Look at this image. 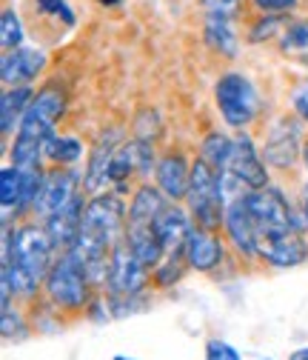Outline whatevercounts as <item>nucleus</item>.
I'll return each instance as SVG.
<instances>
[{
	"instance_id": "nucleus-13",
	"label": "nucleus",
	"mask_w": 308,
	"mask_h": 360,
	"mask_svg": "<svg viewBox=\"0 0 308 360\" xmlns=\"http://www.w3.org/2000/svg\"><path fill=\"white\" fill-rule=\"evenodd\" d=\"M152 160H154V152H152V143L146 141H128V143H120L114 158H112V166H109V180L112 184H126V180L135 174V172H149L152 169Z\"/></svg>"
},
{
	"instance_id": "nucleus-38",
	"label": "nucleus",
	"mask_w": 308,
	"mask_h": 360,
	"mask_svg": "<svg viewBox=\"0 0 308 360\" xmlns=\"http://www.w3.org/2000/svg\"><path fill=\"white\" fill-rule=\"evenodd\" d=\"M100 4H103V6H117L120 0H100Z\"/></svg>"
},
{
	"instance_id": "nucleus-30",
	"label": "nucleus",
	"mask_w": 308,
	"mask_h": 360,
	"mask_svg": "<svg viewBox=\"0 0 308 360\" xmlns=\"http://www.w3.org/2000/svg\"><path fill=\"white\" fill-rule=\"evenodd\" d=\"M291 106L308 123V77H302V80L294 83V89H291Z\"/></svg>"
},
{
	"instance_id": "nucleus-39",
	"label": "nucleus",
	"mask_w": 308,
	"mask_h": 360,
	"mask_svg": "<svg viewBox=\"0 0 308 360\" xmlns=\"http://www.w3.org/2000/svg\"><path fill=\"white\" fill-rule=\"evenodd\" d=\"M112 360H135V357H126V354H117V357H112Z\"/></svg>"
},
{
	"instance_id": "nucleus-8",
	"label": "nucleus",
	"mask_w": 308,
	"mask_h": 360,
	"mask_svg": "<svg viewBox=\"0 0 308 360\" xmlns=\"http://www.w3.org/2000/svg\"><path fill=\"white\" fill-rule=\"evenodd\" d=\"M86 232H95L98 238H103L109 246L120 243V235H126V212L123 203L114 195H98L86 203L83 212V226Z\"/></svg>"
},
{
	"instance_id": "nucleus-7",
	"label": "nucleus",
	"mask_w": 308,
	"mask_h": 360,
	"mask_svg": "<svg viewBox=\"0 0 308 360\" xmlns=\"http://www.w3.org/2000/svg\"><path fill=\"white\" fill-rule=\"evenodd\" d=\"M109 289L114 297H135L149 283V266L128 249V243H117L112 249L109 263Z\"/></svg>"
},
{
	"instance_id": "nucleus-6",
	"label": "nucleus",
	"mask_w": 308,
	"mask_h": 360,
	"mask_svg": "<svg viewBox=\"0 0 308 360\" xmlns=\"http://www.w3.org/2000/svg\"><path fill=\"white\" fill-rule=\"evenodd\" d=\"M63 109H66L63 89L58 86L40 89L18 126V134H26V138H34V141H49L55 131V123L63 117Z\"/></svg>"
},
{
	"instance_id": "nucleus-2",
	"label": "nucleus",
	"mask_w": 308,
	"mask_h": 360,
	"mask_svg": "<svg viewBox=\"0 0 308 360\" xmlns=\"http://www.w3.org/2000/svg\"><path fill=\"white\" fill-rule=\"evenodd\" d=\"M186 200L200 229L208 232L220 229V223L226 217V198H223V186H220V172L203 158L192 163V184Z\"/></svg>"
},
{
	"instance_id": "nucleus-3",
	"label": "nucleus",
	"mask_w": 308,
	"mask_h": 360,
	"mask_svg": "<svg viewBox=\"0 0 308 360\" xmlns=\"http://www.w3.org/2000/svg\"><path fill=\"white\" fill-rule=\"evenodd\" d=\"M214 101H217V109H220V115H223V120L229 126H234V129L248 126L260 112L257 89L240 72H229V75H223L217 80Z\"/></svg>"
},
{
	"instance_id": "nucleus-1",
	"label": "nucleus",
	"mask_w": 308,
	"mask_h": 360,
	"mask_svg": "<svg viewBox=\"0 0 308 360\" xmlns=\"http://www.w3.org/2000/svg\"><path fill=\"white\" fill-rule=\"evenodd\" d=\"M52 252L55 243L43 226H20L4 235V269L12 275L18 292L32 295L40 283H46Z\"/></svg>"
},
{
	"instance_id": "nucleus-9",
	"label": "nucleus",
	"mask_w": 308,
	"mask_h": 360,
	"mask_svg": "<svg viewBox=\"0 0 308 360\" xmlns=\"http://www.w3.org/2000/svg\"><path fill=\"white\" fill-rule=\"evenodd\" d=\"M223 226L229 240L234 243V249L246 257L260 255V232H257V223L246 206V195L234 198L226 203V217H223Z\"/></svg>"
},
{
	"instance_id": "nucleus-24",
	"label": "nucleus",
	"mask_w": 308,
	"mask_h": 360,
	"mask_svg": "<svg viewBox=\"0 0 308 360\" xmlns=\"http://www.w3.org/2000/svg\"><path fill=\"white\" fill-rule=\"evenodd\" d=\"M0 203H4L6 217L23 203V177L18 166H4V172H0Z\"/></svg>"
},
{
	"instance_id": "nucleus-15",
	"label": "nucleus",
	"mask_w": 308,
	"mask_h": 360,
	"mask_svg": "<svg viewBox=\"0 0 308 360\" xmlns=\"http://www.w3.org/2000/svg\"><path fill=\"white\" fill-rule=\"evenodd\" d=\"M120 138H123V131L112 129L95 143L92 155H89V163H86V174H83V184H86L89 192H98L100 186L109 184V166H112V158H114V152L120 146Z\"/></svg>"
},
{
	"instance_id": "nucleus-33",
	"label": "nucleus",
	"mask_w": 308,
	"mask_h": 360,
	"mask_svg": "<svg viewBox=\"0 0 308 360\" xmlns=\"http://www.w3.org/2000/svg\"><path fill=\"white\" fill-rule=\"evenodd\" d=\"M37 4H40V9H43V12H49V15L63 18V23H66V26H72V23H74V15L69 12L66 0H37Z\"/></svg>"
},
{
	"instance_id": "nucleus-22",
	"label": "nucleus",
	"mask_w": 308,
	"mask_h": 360,
	"mask_svg": "<svg viewBox=\"0 0 308 360\" xmlns=\"http://www.w3.org/2000/svg\"><path fill=\"white\" fill-rule=\"evenodd\" d=\"M32 101H34V92L29 86H12L0 95V129H4V134H9L15 129V123L20 126Z\"/></svg>"
},
{
	"instance_id": "nucleus-26",
	"label": "nucleus",
	"mask_w": 308,
	"mask_h": 360,
	"mask_svg": "<svg viewBox=\"0 0 308 360\" xmlns=\"http://www.w3.org/2000/svg\"><path fill=\"white\" fill-rule=\"evenodd\" d=\"M232 138H226V134H208L206 143H203V160L211 163L217 172H226L229 166V158H232Z\"/></svg>"
},
{
	"instance_id": "nucleus-40",
	"label": "nucleus",
	"mask_w": 308,
	"mask_h": 360,
	"mask_svg": "<svg viewBox=\"0 0 308 360\" xmlns=\"http://www.w3.org/2000/svg\"><path fill=\"white\" fill-rule=\"evenodd\" d=\"M305 220H308V198H305Z\"/></svg>"
},
{
	"instance_id": "nucleus-18",
	"label": "nucleus",
	"mask_w": 308,
	"mask_h": 360,
	"mask_svg": "<svg viewBox=\"0 0 308 360\" xmlns=\"http://www.w3.org/2000/svg\"><path fill=\"white\" fill-rule=\"evenodd\" d=\"M186 257H189V266L197 269V272H211V269L223 263V240L214 232L197 226L186 240Z\"/></svg>"
},
{
	"instance_id": "nucleus-16",
	"label": "nucleus",
	"mask_w": 308,
	"mask_h": 360,
	"mask_svg": "<svg viewBox=\"0 0 308 360\" xmlns=\"http://www.w3.org/2000/svg\"><path fill=\"white\" fill-rule=\"evenodd\" d=\"M43 66H46V55L40 49L20 46V49L4 55V66H0L4 72H0V77H4L6 86H26L29 80H34L40 75Z\"/></svg>"
},
{
	"instance_id": "nucleus-37",
	"label": "nucleus",
	"mask_w": 308,
	"mask_h": 360,
	"mask_svg": "<svg viewBox=\"0 0 308 360\" xmlns=\"http://www.w3.org/2000/svg\"><path fill=\"white\" fill-rule=\"evenodd\" d=\"M302 160H305V169H308V141H305V146H302ZM305 198H308V189H305Z\"/></svg>"
},
{
	"instance_id": "nucleus-21",
	"label": "nucleus",
	"mask_w": 308,
	"mask_h": 360,
	"mask_svg": "<svg viewBox=\"0 0 308 360\" xmlns=\"http://www.w3.org/2000/svg\"><path fill=\"white\" fill-rule=\"evenodd\" d=\"M297 152H300V146H297V129L288 120H280L272 129V134H269L266 160L274 163V166H280V169H288V166H294Z\"/></svg>"
},
{
	"instance_id": "nucleus-25",
	"label": "nucleus",
	"mask_w": 308,
	"mask_h": 360,
	"mask_svg": "<svg viewBox=\"0 0 308 360\" xmlns=\"http://www.w3.org/2000/svg\"><path fill=\"white\" fill-rule=\"evenodd\" d=\"M43 152L49 155L52 163L69 166V163H77V160H80L83 146H80L77 138H55V134H52V138L46 141V146H43Z\"/></svg>"
},
{
	"instance_id": "nucleus-32",
	"label": "nucleus",
	"mask_w": 308,
	"mask_h": 360,
	"mask_svg": "<svg viewBox=\"0 0 308 360\" xmlns=\"http://www.w3.org/2000/svg\"><path fill=\"white\" fill-rule=\"evenodd\" d=\"M200 4L208 15H220V18H232L240 9V0H200Z\"/></svg>"
},
{
	"instance_id": "nucleus-19",
	"label": "nucleus",
	"mask_w": 308,
	"mask_h": 360,
	"mask_svg": "<svg viewBox=\"0 0 308 360\" xmlns=\"http://www.w3.org/2000/svg\"><path fill=\"white\" fill-rule=\"evenodd\" d=\"M154 232L166 249V255L171 252H180L186 249V240L192 235V223H189V214L178 206H166L163 214L154 220Z\"/></svg>"
},
{
	"instance_id": "nucleus-20",
	"label": "nucleus",
	"mask_w": 308,
	"mask_h": 360,
	"mask_svg": "<svg viewBox=\"0 0 308 360\" xmlns=\"http://www.w3.org/2000/svg\"><path fill=\"white\" fill-rule=\"evenodd\" d=\"M166 209V195L160 186H140L128 206V226H154Z\"/></svg>"
},
{
	"instance_id": "nucleus-36",
	"label": "nucleus",
	"mask_w": 308,
	"mask_h": 360,
	"mask_svg": "<svg viewBox=\"0 0 308 360\" xmlns=\"http://www.w3.org/2000/svg\"><path fill=\"white\" fill-rule=\"evenodd\" d=\"M288 360H308V346H300V349H294V352L288 354Z\"/></svg>"
},
{
	"instance_id": "nucleus-41",
	"label": "nucleus",
	"mask_w": 308,
	"mask_h": 360,
	"mask_svg": "<svg viewBox=\"0 0 308 360\" xmlns=\"http://www.w3.org/2000/svg\"><path fill=\"white\" fill-rule=\"evenodd\" d=\"M260 360H272V357H260Z\"/></svg>"
},
{
	"instance_id": "nucleus-29",
	"label": "nucleus",
	"mask_w": 308,
	"mask_h": 360,
	"mask_svg": "<svg viewBox=\"0 0 308 360\" xmlns=\"http://www.w3.org/2000/svg\"><path fill=\"white\" fill-rule=\"evenodd\" d=\"M206 360H243V354H240L232 343L211 338V340L206 343Z\"/></svg>"
},
{
	"instance_id": "nucleus-28",
	"label": "nucleus",
	"mask_w": 308,
	"mask_h": 360,
	"mask_svg": "<svg viewBox=\"0 0 308 360\" xmlns=\"http://www.w3.org/2000/svg\"><path fill=\"white\" fill-rule=\"evenodd\" d=\"M23 43V29H20V18L15 15V9H6L0 18V46L4 52H15Z\"/></svg>"
},
{
	"instance_id": "nucleus-4",
	"label": "nucleus",
	"mask_w": 308,
	"mask_h": 360,
	"mask_svg": "<svg viewBox=\"0 0 308 360\" xmlns=\"http://www.w3.org/2000/svg\"><path fill=\"white\" fill-rule=\"evenodd\" d=\"M246 206L257 223L260 240L274 238V235H286L294 232V217H291V206L283 198L280 189L274 186H262V189H248L246 192Z\"/></svg>"
},
{
	"instance_id": "nucleus-34",
	"label": "nucleus",
	"mask_w": 308,
	"mask_h": 360,
	"mask_svg": "<svg viewBox=\"0 0 308 360\" xmlns=\"http://www.w3.org/2000/svg\"><path fill=\"white\" fill-rule=\"evenodd\" d=\"M300 4V0H254V6L269 12V15H280V12H288Z\"/></svg>"
},
{
	"instance_id": "nucleus-31",
	"label": "nucleus",
	"mask_w": 308,
	"mask_h": 360,
	"mask_svg": "<svg viewBox=\"0 0 308 360\" xmlns=\"http://www.w3.org/2000/svg\"><path fill=\"white\" fill-rule=\"evenodd\" d=\"M283 49H308V20L294 23L283 40Z\"/></svg>"
},
{
	"instance_id": "nucleus-27",
	"label": "nucleus",
	"mask_w": 308,
	"mask_h": 360,
	"mask_svg": "<svg viewBox=\"0 0 308 360\" xmlns=\"http://www.w3.org/2000/svg\"><path fill=\"white\" fill-rule=\"evenodd\" d=\"M186 266H189L186 249L166 255L163 263L157 266V272H154V283H157V286H171V283H178V281L183 278V272H186Z\"/></svg>"
},
{
	"instance_id": "nucleus-35",
	"label": "nucleus",
	"mask_w": 308,
	"mask_h": 360,
	"mask_svg": "<svg viewBox=\"0 0 308 360\" xmlns=\"http://www.w3.org/2000/svg\"><path fill=\"white\" fill-rule=\"evenodd\" d=\"M277 29H280V18H269V20L257 23V29L251 32V40H266V37H272Z\"/></svg>"
},
{
	"instance_id": "nucleus-23",
	"label": "nucleus",
	"mask_w": 308,
	"mask_h": 360,
	"mask_svg": "<svg viewBox=\"0 0 308 360\" xmlns=\"http://www.w3.org/2000/svg\"><path fill=\"white\" fill-rule=\"evenodd\" d=\"M206 46L220 52L223 58H237V34L229 23V18H220V15H208L206 20Z\"/></svg>"
},
{
	"instance_id": "nucleus-12",
	"label": "nucleus",
	"mask_w": 308,
	"mask_h": 360,
	"mask_svg": "<svg viewBox=\"0 0 308 360\" xmlns=\"http://www.w3.org/2000/svg\"><path fill=\"white\" fill-rule=\"evenodd\" d=\"M260 255L277 269H294L308 260V240L297 229L286 235H274L260 240Z\"/></svg>"
},
{
	"instance_id": "nucleus-17",
	"label": "nucleus",
	"mask_w": 308,
	"mask_h": 360,
	"mask_svg": "<svg viewBox=\"0 0 308 360\" xmlns=\"http://www.w3.org/2000/svg\"><path fill=\"white\" fill-rule=\"evenodd\" d=\"M189 184H192V166L180 152L166 155L157 163V186L168 200H183L189 195Z\"/></svg>"
},
{
	"instance_id": "nucleus-11",
	"label": "nucleus",
	"mask_w": 308,
	"mask_h": 360,
	"mask_svg": "<svg viewBox=\"0 0 308 360\" xmlns=\"http://www.w3.org/2000/svg\"><path fill=\"white\" fill-rule=\"evenodd\" d=\"M234 177H240L248 189H262L269 186V172H266V163L260 160L257 149H254V141L248 134H237L234 143H232V158H229V166H226Z\"/></svg>"
},
{
	"instance_id": "nucleus-10",
	"label": "nucleus",
	"mask_w": 308,
	"mask_h": 360,
	"mask_svg": "<svg viewBox=\"0 0 308 360\" xmlns=\"http://www.w3.org/2000/svg\"><path fill=\"white\" fill-rule=\"evenodd\" d=\"M72 198H77V192H74V174L58 166V169L43 174V184H40V192H37V198L32 203V212L37 217H43V220H49Z\"/></svg>"
},
{
	"instance_id": "nucleus-5",
	"label": "nucleus",
	"mask_w": 308,
	"mask_h": 360,
	"mask_svg": "<svg viewBox=\"0 0 308 360\" xmlns=\"http://www.w3.org/2000/svg\"><path fill=\"white\" fill-rule=\"evenodd\" d=\"M46 295L60 309H83L89 303V278L69 252L58 263H52V272L46 278Z\"/></svg>"
},
{
	"instance_id": "nucleus-14",
	"label": "nucleus",
	"mask_w": 308,
	"mask_h": 360,
	"mask_svg": "<svg viewBox=\"0 0 308 360\" xmlns=\"http://www.w3.org/2000/svg\"><path fill=\"white\" fill-rule=\"evenodd\" d=\"M83 212H86V203H83V198L77 195V198H72L63 209H58V212L46 220V232H49L55 249L69 252V249L74 246V240H77V235H80V226H83Z\"/></svg>"
}]
</instances>
